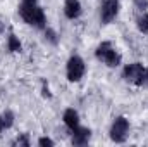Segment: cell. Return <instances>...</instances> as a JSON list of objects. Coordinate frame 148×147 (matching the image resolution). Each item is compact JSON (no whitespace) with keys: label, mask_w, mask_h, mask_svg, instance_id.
Here are the masks:
<instances>
[{"label":"cell","mask_w":148,"mask_h":147,"mask_svg":"<svg viewBox=\"0 0 148 147\" xmlns=\"http://www.w3.org/2000/svg\"><path fill=\"white\" fill-rule=\"evenodd\" d=\"M19 14L28 24L40 28V30L45 28L47 17H45V12L41 7H38V5H19Z\"/></svg>","instance_id":"6da1fadb"},{"label":"cell","mask_w":148,"mask_h":147,"mask_svg":"<svg viewBox=\"0 0 148 147\" xmlns=\"http://www.w3.org/2000/svg\"><path fill=\"white\" fill-rule=\"evenodd\" d=\"M95 55H97L98 61H102L103 64H107V66H110V68H115V66L121 64V55L117 54V50L112 47L109 42L100 43V45L97 47Z\"/></svg>","instance_id":"7a4b0ae2"},{"label":"cell","mask_w":148,"mask_h":147,"mask_svg":"<svg viewBox=\"0 0 148 147\" xmlns=\"http://www.w3.org/2000/svg\"><path fill=\"white\" fill-rule=\"evenodd\" d=\"M67 80L69 81H79L83 76H84V71H86V66H84V61L79 57V55H73L69 61H67Z\"/></svg>","instance_id":"3957f363"},{"label":"cell","mask_w":148,"mask_h":147,"mask_svg":"<svg viewBox=\"0 0 148 147\" xmlns=\"http://www.w3.org/2000/svg\"><path fill=\"white\" fill-rule=\"evenodd\" d=\"M127 132H129V121L124 116L115 118V121L112 123V128H110V139L112 140L117 142V144L124 142L126 137H127Z\"/></svg>","instance_id":"277c9868"},{"label":"cell","mask_w":148,"mask_h":147,"mask_svg":"<svg viewBox=\"0 0 148 147\" xmlns=\"http://www.w3.org/2000/svg\"><path fill=\"white\" fill-rule=\"evenodd\" d=\"M119 14V2L117 0H103L102 3V10H100V17L103 24H110L112 21L117 17Z\"/></svg>","instance_id":"5b68a950"},{"label":"cell","mask_w":148,"mask_h":147,"mask_svg":"<svg viewBox=\"0 0 148 147\" xmlns=\"http://www.w3.org/2000/svg\"><path fill=\"white\" fill-rule=\"evenodd\" d=\"M141 73H143V64H140V62H133V64H127V66L124 68L122 76H124L126 81L138 85V81H140V78H141Z\"/></svg>","instance_id":"8992f818"},{"label":"cell","mask_w":148,"mask_h":147,"mask_svg":"<svg viewBox=\"0 0 148 147\" xmlns=\"http://www.w3.org/2000/svg\"><path fill=\"white\" fill-rule=\"evenodd\" d=\"M64 14L67 19H76L81 16V3L79 0H66L64 3Z\"/></svg>","instance_id":"52a82bcc"},{"label":"cell","mask_w":148,"mask_h":147,"mask_svg":"<svg viewBox=\"0 0 148 147\" xmlns=\"http://www.w3.org/2000/svg\"><path fill=\"white\" fill-rule=\"evenodd\" d=\"M90 135H91V132L88 128H81V126L74 128L73 130V144L74 146H84V144H88Z\"/></svg>","instance_id":"ba28073f"},{"label":"cell","mask_w":148,"mask_h":147,"mask_svg":"<svg viewBox=\"0 0 148 147\" xmlns=\"http://www.w3.org/2000/svg\"><path fill=\"white\" fill-rule=\"evenodd\" d=\"M64 123L69 130H74L79 126V114L74 109H66L64 111Z\"/></svg>","instance_id":"9c48e42d"},{"label":"cell","mask_w":148,"mask_h":147,"mask_svg":"<svg viewBox=\"0 0 148 147\" xmlns=\"http://www.w3.org/2000/svg\"><path fill=\"white\" fill-rule=\"evenodd\" d=\"M136 24H138V30L141 31V33H145L148 35V14L143 10L140 16H138V19H136Z\"/></svg>","instance_id":"30bf717a"},{"label":"cell","mask_w":148,"mask_h":147,"mask_svg":"<svg viewBox=\"0 0 148 147\" xmlns=\"http://www.w3.org/2000/svg\"><path fill=\"white\" fill-rule=\"evenodd\" d=\"M7 45H9V50L10 52H19L21 50V42L16 38V35H10L9 37V43Z\"/></svg>","instance_id":"8fae6325"},{"label":"cell","mask_w":148,"mask_h":147,"mask_svg":"<svg viewBox=\"0 0 148 147\" xmlns=\"http://www.w3.org/2000/svg\"><path fill=\"white\" fill-rule=\"evenodd\" d=\"M2 121H3V128H10L14 125V114L10 111H5L2 114Z\"/></svg>","instance_id":"7c38bea8"},{"label":"cell","mask_w":148,"mask_h":147,"mask_svg":"<svg viewBox=\"0 0 148 147\" xmlns=\"http://www.w3.org/2000/svg\"><path fill=\"white\" fill-rule=\"evenodd\" d=\"M138 87H148V68H143L141 78H140V81H138Z\"/></svg>","instance_id":"4fadbf2b"},{"label":"cell","mask_w":148,"mask_h":147,"mask_svg":"<svg viewBox=\"0 0 148 147\" xmlns=\"http://www.w3.org/2000/svg\"><path fill=\"white\" fill-rule=\"evenodd\" d=\"M134 5H136V7L143 12V10L148 7V0H134Z\"/></svg>","instance_id":"5bb4252c"},{"label":"cell","mask_w":148,"mask_h":147,"mask_svg":"<svg viewBox=\"0 0 148 147\" xmlns=\"http://www.w3.org/2000/svg\"><path fill=\"white\" fill-rule=\"evenodd\" d=\"M38 146H53V140H50L48 137H41L40 140H38Z\"/></svg>","instance_id":"9a60e30c"},{"label":"cell","mask_w":148,"mask_h":147,"mask_svg":"<svg viewBox=\"0 0 148 147\" xmlns=\"http://www.w3.org/2000/svg\"><path fill=\"white\" fill-rule=\"evenodd\" d=\"M47 38L52 42V43H57V38H55V33L52 30H47Z\"/></svg>","instance_id":"2e32d148"},{"label":"cell","mask_w":148,"mask_h":147,"mask_svg":"<svg viewBox=\"0 0 148 147\" xmlns=\"http://www.w3.org/2000/svg\"><path fill=\"white\" fill-rule=\"evenodd\" d=\"M16 144H19V146H29V142H28L26 137H19V139L16 140Z\"/></svg>","instance_id":"e0dca14e"},{"label":"cell","mask_w":148,"mask_h":147,"mask_svg":"<svg viewBox=\"0 0 148 147\" xmlns=\"http://www.w3.org/2000/svg\"><path fill=\"white\" fill-rule=\"evenodd\" d=\"M21 5H38L36 0H21Z\"/></svg>","instance_id":"ac0fdd59"},{"label":"cell","mask_w":148,"mask_h":147,"mask_svg":"<svg viewBox=\"0 0 148 147\" xmlns=\"http://www.w3.org/2000/svg\"><path fill=\"white\" fill-rule=\"evenodd\" d=\"M2 130H5V128H3V121H2V116H0V132Z\"/></svg>","instance_id":"d6986e66"},{"label":"cell","mask_w":148,"mask_h":147,"mask_svg":"<svg viewBox=\"0 0 148 147\" xmlns=\"http://www.w3.org/2000/svg\"><path fill=\"white\" fill-rule=\"evenodd\" d=\"M2 31H3V24L0 23V33H2Z\"/></svg>","instance_id":"ffe728a7"}]
</instances>
